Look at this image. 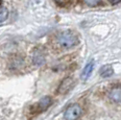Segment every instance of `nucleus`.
Listing matches in <instances>:
<instances>
[{
  "label": "nucleus",
  "instance_id": "nucleus-2",
  "mask_svg": "<svg viewBox=\"0 0 121 120\" xmlns=\"http://www.w3.org/2000/svg\"><path fill=\"white\" fill-rule=\"evenodd\" d=\"M82 113V109L78 103L70 104L66 109L64 117L66 120H77Z\"/></svg>",
  "mask_w": 121,
  "mask_h": 120
},
{
  "label": "nucleus",
  "instance_id": "nucleus-4",
  "mask_svg": "<svg viewBox=\"0 0 121 120\" xmlns=\"http://www.w3.org/2000/svg\"><path fill=\"white\" fill-rule=\"evenodd\" d=\"M32 61L37 66H42L45 63V54L41 49H35L34 54H32Z\"/></svg>",
  "mask_w": 121,
  "mask_h": 120
},
{
  "label": "nucleus",
  "instance_id": "nucleus-8",
  "mask_svg": "<svg viewBox=\"0 0 121 120\" xmlns=\"http://www.w3.org/2000/svg\"><path fill=\"white\" fill-rule=\"evenodd\" d=\"M114 73V70L111 66H103L100 69V75L102 77H110L111 75H113Z\"/></svg>",
  "mask_w": 121,
  "mask_h": 120
},
{
  "label": "nucleus",
  "instance_id": "nucleus-10",
  "mask_svg": "<svg viewBox=\"0 0 121 120\" xmlns=\"http://www.w3.org/2000/svg\"><path fill=\"white\" fill-rule=\"evenodd\" d=\"M88 6H91V7H94V6H97L98 4L100 3V0H82Z\"/></svg>",
  "mask_w": 121,
  "mask_h": 120
},
{
  "label": "nucleus",
  "instance_id": "nucleus-3",
  "mask_svg": "<svg viewBox=\"0 0 121 120\" xmlns=\"http://www.w3.org/2000/svg\"><path fill=\"white\" fill-rule=\"evenodd\" d=\"M74 86V81L72 77H67L64 81L60 82V87H59V93L60 94H66L67 92H69L70 90L73 88Z\"/></svg>",
  "mask_w": 121,
  "mask_h": 120
},
{
  "label": "nucleus",
  "instance_id": "nucleus-6",
  "mask_svg": "<svg viewBox=\"0 0 121 120\" xmlns=\"http://www.w3.org/2000/svg\"><path fill=\"white\" fill-rule=\"evenodd\" d=\"M50 104H51V97L45 96L38 102L37 107H38V110H39V112H42V111H45Z\"/></svg>",
  "mask_w": 121,
  "mask_h": 120
},
{
  "label": "nucleus",
  "instance_id": "nucleus-1",
  "mask_svg": "<svg viewBox=\"0 0 121 120\" xmlns=\"http://www.w3.org/2000/svg\"><path fill=\"white\" fill-rule=\"evenodd\" d=\"M55 42L60 48L68 49L78 43V37L72 30H63L56 34Z\"/></svg>",
  "mask_w": 121,
  "mask_h": 120
},
{
  "label": "nucleus",
  "instance_id": "nucleus-7",
  "mask_svg": "<svg viewBox=\"0 0 121 120\" xmlns=\"http://www.w3.org/2000/svg\"><path fill=\"white\" fill-rule=\"evenodd\" d=\"M110 98L115 102H120V99H121L120 86H118L117 88H114L112 91L110 92Z\"/></svg>",
  "mask_w": 121,
  "mask_h": 120
},
{
  "label": "nucleus",
  "instance_id": "nucleus-5",
  "mask_svg": "<svg viewBox=\"0 0 121 120\" xmlns=\"http://www.w3.org/2000/svg\"><path fill=\"white\" fill-rule=\"evenodd\" d=\"M93 68H94V62H89L87 65L85 66L84 70L82 72V81H87L88 78L91 76L92 74V71H93Z\"/></svg>",
  "mask_w": 121,
  "mask_h": 120
},
{
  "label": "nucleus",
  "instance_id": "nucleus-11",
  "mask_svg": "<svg viewBox=\"0 0 121 120\" xmlns=\"http://www.w3.org/2000/svg\"><path fill=\"white\" fill-rule=\"evenodd\" d=\"M109 1H110L112 4H116V3H119L120 0H109Z\"/></svg>",
  "mask_w": 121,
  "mask_h": 120
},
{
  "label": "nucleus",
  "instance_id": "nucleus-13",
  "mask_svg": "<svg viewBox=\"0 0 121 120\" xmlns=\"http://www.w3.org/2000/svg\"><path fill=\"white\" fill-rule=\"evenodd\" d=\"M56 1H60V0H56Z\"/></svg>",
  "mask_w": 121,
  "mask_h": 120
},
{
  "label": "nucleus",
  "instance_id": "nucleus-9",
  "mask_svg": "<svg viewBox=\"0 0 121 120\" xmlns=\"http://www.w3.org/2000/svg\"><path fill=\"white\" fill-rule=\"evenodd\" d=\"M7 16H9V12H7V9H5V7H2V9H0V23L3 22L4 20H6Z\"/></svg>",
  "mask_w": 121,
  "mask_h": 120
},
{
  "label": "nucleus",
  "instance_id": "nucleus-12",
  "mask_svg": "<svg viewBox=\"0 0 121 120\" xmlns=\"http://www.w3.org/2000/svg\"><path fill=\"white\" fill-rule=\"evenodd\" d=\"M0 4H1V0H0Z\"/></svg>",
  "mask_w": 121,
  "mask_h": 120
}]
</instances>
